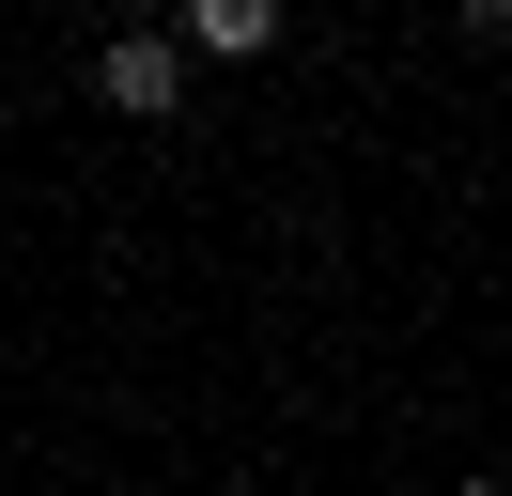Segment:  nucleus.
<instances>
[{
	"label": "nucleus",
	"instance_id": "obj_1",
	"mask_svg": "<svg viewBox=\"0 0 512 496\" xmlns=\"http://www.w3.org/2000/svg\"><path fill=\"white\" fill-rule=\"evenodd\" d=\"M94 93L125 124H187V47H171V31H125V47L94 62Z\"/></svg>",
	"mask_w": 512,
	"mask_h": 496
},
{
	"label": "nucleus",
	"instance_id": "obj_3",
	"mask_svg": "<svg viewBox=\"0 0 512 496\" xmlns=\"http://www.w3.org/2000/svg\"><path fill=\"white\" fill-rule=\"evenodd\" d=\"M466 496H497V481H466Z\"/></svg>",
	"mask_w": 512,
	"mask_h": 496
},
{
	"label": "nucleus",
	"instance_id": "obj_2",
	"mask_svg": "<svg viewBox=\"0 0 512 496\" xmlns=\"http://www.w3.org/2000/svg\"><path fill=\"white\" fill-rule=\"evenodd\" d=\"M187 47L202 62H264L280 47V0H187Z\"/></svg>",
	"mask_w": 512,
	"mask_h": 496
}]
</instances>
